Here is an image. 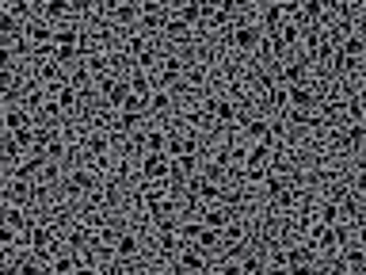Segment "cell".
<instances>
[{
  "instance_id": "91938a15",
  "label": "cell",
  "mask_w": 366,
  "mask_h": 275,
  "mask_svg": "<svg viewBox=\"0 0 366 275\" xmlns=\"http://www.w3.org/2000/svg\"><path fill=\"white\" fill-rule=\"evenodd\" d=\"M4 183H8V180H4V172H0V192H4Z\"/></svg>"
},
{
  "instance_id": "7bdbcfd3",
  "label": "cell",
  "mask_w": 366,
  "mask_h": 275,
  "mask_svg": "<svg viewBox=\"0 0 366 275\" xmlns=\"http://www.w3.org/2000/svg\"><path fill=\"white\" fill-rule=\"evenodd\" d=\"M114 123H119L122 134H130V130H138V126H141V115H134V111H119V119H114Z\"/></svg>"
},
{
  "instance_id": "277c9868",
  "label": "cell",
  "mask_w": 366,
  "mask_h": 275,
  "mask_svg": "<svg viewBox=\"0 0 366 275\" xmlns=\"http://www.w3.org/2000/svg\"><path fill=\"white\" fill-rule=\"evenodd\" d=\"M141 180H168L172 157L168 153H141Z\"/></svg>"
},
{
  "instance_id": "680465c9",
  "label": "cell",
  "mask_w": 366,
  "mask_h": 275,
  "mask_svg": "<svg viewBox=\"0 0 366 275\" xmlns=\"http://www.w3.org/2000/svg\"><path fill=\"white\" fill-rule=\"evenodd\" d=\"M0 134H4V108H0Z\"/></svg>"
},
{
  "instance_id": "f6af8a7d",
  "label": "cell",
  "mask_w": 366,
  "mask_h": 275,
  "mask_svg": "<svg viewBox=\"0 0 366 275\" xmlns=\"http://www.w3.org/2000/svg\"><path fill=\"white\" fill-rule=\"evenodd\" d=\"M8 138L27 153V150H31V142H34V123H31V126H23V130H16V134H8Z\"/></svg>"
},
{
  "instance_id": "11a10c76",
  "label": "cell",
  "mask_w": 366,
  "mask_h": 275,
  "mask_svg": "<svg viewBox=\"0 0 366 275\" xmlns=\"http://www.w3.org/2000/svg\"><path fill=\"white\" fill-rule=\"evenodd\" d=\"M0 245H4V249H12V245H16V230H8V225H0Z\"/></svg>"
},
{
  "instance_id": "74e56055",
  "label": "cell",
  "mask_w": 366,
  "mask_h": 275,
  "mask_svg": "<svg viewBox=\"0 0 366 275\" xmlns=\"http://www.w3.org/2000/svg\"><path fill=\"white\" fill-rule=\"evenodd\" d=\"M156 69H161V73L168 77V81H176V77L183 73V61H179L176 54H168V58H161V61H156Z\"/></svg>"
},
{
  "instance_id": "ffe728a7",
  "label": "cell",
  "mask_w": 366,
  "mask_h": 275,
  "mask_svg": "<svg viewBox=\"0 0 366 275\" xmlns=\"http://www.w3.org/2000/svg\"><path fill=\"white\" fill-rule=\"evenodd\" d=\"M126 81H130V92H134V96H141V100H149V92L156 88V73H145V69L130 73Z\"/></svg>"
},
{
  "instance_id": "83f0119b",
  "label": "cell",
  "mask_w": 366,
  "mask_h": 275,
  "mask_svg": "<svg viewBox=\"0 0 366 275\" xmlns=\"http://www.w3.org/2000/svg\"><path fill=\"white\" fill-rule=\"evenodd\" d=\"M241 126H244V138H248V142H263V138L271 134V123H267V119H252V115H248Z\"/></svg>"
},
{
  "instance_id": "681fc988",
  "label": "cell",
  "mask_w": 366,
  "mask_h": 275,
  "mask_svg": "<svg viewBox=\"0 0 366 275\" xmlns=\"http://www.w3.org/2000/svg\"><path fill=\"white\" fill-rule=\"evenodd\" d=\"M0 69H16V50L0 39Z\"/></svg>"
},
{
  "instance_id": "e0dca14e",
  "label": "cell",
  "mask_w": 366,
  "mask_h": 275,
  "mask_svg": "<svg viewBox=\"0 0 366 275\" xmlns=\"http://www.w3.org/2000/svg\"><path fill=\"white\" fill-rule=\"evenodd\" d=\"M164 19H168V12H164V8H141L138 12V27L145 34H156L164 27Z\"/></svg>"
},
{
  "instance_id": "94428289",
  "label": "cell",
  "mask_w": 366,
  "mask_h": 275,
  "mask_svg": "<svg viewBox=\"0 0 366 275\" xmlns=\"http://www.w3.org/2000/svg\"><path fill=\"white\" fill-rule=\"evenodd\" d=\"M149 275H168V272H149Z\"/></svg>"
},
{
  "instance_id": "d6986e66",
  "label": "cell",
  "mask_w": 366,
  "mask_h": 275,
  "mask_svg": "<svg viewBox=\"0 0 366 275\" xmlns=\"http://www.w3.org/2000/svg\"><path fill=\"white\" fill-rule=\"evenodd\" d=\"M229 222H233V210H229L225 203H214V207H206L203 225H210V230H225Z\"/></svg>"
},
{
  "instance_id": "cb8c5ba5",
  "label": "cell",
  "mask_w": 366,
  "mask_h": 275,
  "mask_svg": "<svg viewBox=\"0 0 366 275\" xmlns=\"http://www.w3.org/2000/svg\"><path fill=\"white\" fill-rule=\"evenodd\" d=\"M69 12H73V0H46V4H42V19H46V23H61Z\"/></svg>"
},
{
  "instance_id": "6125c7cd",
  "label": "cell",
  "mask_w": 366,
  "mask_h": 275,
  "mask_svg": "<svg viewBox=\"0 0 366 275\" xmlns=\"http://www.w3.org/2000/svg\"><path fill=\"white\" fill-rule=\"evenodd\" d=\"M267 275H271V272H267Z\"/></svg>"
},
{
  "instance_id": "ee69618b",
  "label": "cell",
  "mask_w": 366,
  "mask_h": 275,
  "mask_svg": "<svg viewBox=\"0 0 366 275\" xmlns=\"http://www.w3.org/2000/svg\"><path fill=\"white\" fill-rule=\"evenodd\" d=\"M19 275H50V267L42 264V256H31V260L19 264Z\"/></svg>"
},
{
  "instance_id": "1f68e13d",
  "label": "cell",
  "mask_w": 366,
  "mask_h": 275,
  "mask_svg": "<svg viewBox=\"0 0 366 275\" xmlns=\"http://www.w3.org/2000/svg\"><path fill=\"white\" fill-rule=\"evenodd\" d=\"M176 19H183L187 27H195L199 19H203V8H199V0H183V4H176Z\"/></svg>"
},
{
  "instance_id": "7c38bea8",
  "label": "cell",
  "mask_w": 366,
  "mask_h": 275,
  "mask_svg": "<svg viewBox=\"0 0 366 275\" xmlns=\"http://www.w3.org/2000/svg\"><path fill=\"white\" fill-rule=\"evenodd\" d=\"M107 153H111V138H107L103 130H88V134H84V157H88V161H103Z\"/></svg>"
},
{
  "instance_id": "4fadbf2b",
  "label": "cell",
  "mask_w": 366,
  "mask_h": 275,
  "mask_svg": "<svg viewBox=\"0 0 366 275\" xmlns=\"http://www.w3.org/2000/svg\"><path fill=\"white\" fill-rule=\"evenodd\" d=\"M130 96H134V92H130V81H126V77H114V81L103 88V100H107V108H114V111H119L122 103L130 100Z\"/></svg>"
},
{
  "instance_id": "30bf717a",
  "label": "cell",
  "mask_w": 366,
  "mask_h": 275,
  "mask_svg": "<svg viewBox=\"0 0 366 275\" xmlns=\"http://www.w3.org/2000/svg\"><path fill=\"white\" fill-rule=\"evenodd\" d=\"M69 192L73 195H96L99 192V176L92 168H73L69 172Z\"/></svg>"
},
{
  "instance_id": "d4e9b609",
  "label": "cell",
  "mask_w": 366,
  "mask_h": 275,
  "mask_svg": "<svg viewBox=\"0 0 366 275\" xmlns=\"http://www.w3.org/2000/svg\"><path fill=\"white\" fill-rule=\"evenodd\" d=\"M286 23V16H283V4L278 0H271L267 8H263V27L260 31H267V34H278V27Z\"/></svg>"
},
{
  "instance_id": "816d5d0a",
  "label": "cell",
  "mask_w": 366,
  "mask_h": 275,
  "mask_svg": "<svg viewBox=\"0 0 366 275\" xmlns=\"http://www.w3.org/2000/svg\"><path fill=\"white\" fill-rule=\"evenodd\" d=\"M126 0H96V8H99V16H114V12L122 8Z\"/></svg>"
},
{
  "instance_id": "ac0fdd59",
  "label": "cell",
  "mask_w": 366,
  "mask_h": 275,
  "mask_svg": "<svg viewBox=\"0 0 366 275\" xmlns=\"http://www.w3.org/2000/svg\"><path fill=\"white\" fill-rule=\"evenodd\" d=\"M172 103H176V96H172L168 88H153L149 92V100H145V111H153V115H168Z\"/></svg>"
},
{
  "instance_id": "7dc6e473",
  "label": "cell",
  "mask_w": 366,
  "mask_h": 275,
  "mask_svg": "<svg viewBox=\"0 0 366 275\" xmlns=\"http://www.w3.org/2000/svg\"><path fill=\"white\" fill-rule=\"evenodd\" d=\"M199 230H203V222H179L176 225V237H179V241H195Z\"/></svg>"
},
{
  "instance_id": "8fae6325",
  "label": "cell",
  "mask_w": 366,
  "mask_h": 275,
  "mask_svg": "<svg viewBox=\"0 0 366 275\" xmlns=\"http://www.w3.org/2000/svg\"><path fill=\"white\" fill-rule=\"evenodd\" d=\"M309 58H294V61H286L283 69H278V84H305L309 81Z\"/></svg>"
},
{
  "instance_id": "f546056e",
  "label": "cell",
  "mask_w": 366,
  "mask_h": 275,
  "mask_svg": "<svg viewBox=\"0 0 366 275\" xmlns=\"http://www.w3.org/2000/svg\"><path fill=\"white\" fill-rule=\"evenodd\" d=\"M278 42H283V50H290V46H301V27L294 23V19H286L283 27H278V34H275Z\"/></svg>"
},
{
  "instance_id": "d590c367",
  "label": "cell",
  "mask_w": 366,
  "mask_h": 275,
  "mask_svg": "<svg viewBox=\"0 0 366 275\" xmlns=\"http://www.w3.org/2000/svg\"><path fill=\"white\" fill-rule=\"evenodd\" d=\"M343 115H347V123H363V119H366V111H363V96H358V92H355V96H351V100H343Z\"/></svg>"
},
{
  "instance_id": "7a4b0ae2",
  "label": "cell",
  "mask_w": 366,
  "mask_h": 275,
  "mask_svg": "<svg viewBox=\"0 0 366 275\" xmlns=\"http://www.w3.org/2000/svg\"><path fill=\"white\" fill-rule=\"evenodd\" d=\"M263 187H267V203H271V210H286V207L294 203V187H290V180H283V176L271 172L267 180H263Z\"/></svg>"
},
{
  "instance_id": "db71d44e",
  "label": "cell",
  "mask_w": 366,
  "mask_h": 275,
  "mask_svg": "<svg viewBox=\"0 0 366 275\" xmlns=\"http://www.w3.org/2000/svg\"><path fill=\"white\" fill-rule=\"evenodd\" d=\"M313 267H317V264H286L283 272L286 275H313Z\"/></svg>"
},
{
  "instance_id": "bcb514c9",
  "label": "cell",
  "mask_w": 366,
  "mask_h": 275,
  "mask_svg": "<svg viewBox=\"0 0 366 275\" xmlns=\"http://www.w3.org/2000/svg\"><path fill=\"white\" fill-rule=\"evenodd\" d=\"M267 103H271L275 111H286V108H290V103H286V84H275V88L267 92Z\"/></svg>"
},
{
  "instance_id": "f35d334b",
  "label": "cell",
  "mask_w": 366,
  "mask_h": 275,
  "mask_svg": "<svg viewBox=\"0 0 366 275\" xmlns=\"http://www.w3.org/2000/svg\"><path fill=\"white\" fill-rule=\"evenodd\" d=\"M73 272H77V256H61L57 252L54 264H50V275H73Z\"/></svg>"
},
{
  "instance_id": "4316f807",
  "label": "cell",
  "mask_w": 366,
  "mask_h": 275,
  "mask_svg": "<svg viewBox=\"0 0 366 275\" xmlns=\"http://www.w3.org/2000/svg\"><path fill=\"white\" fill-rule=\"evenodd\" d=\"M164 195H168V180H145V187L138 192V203H141V207H149V203L164 199Z\"/></svg>"
},
{
  "instance_id": "836d02e7",
  "label": "cell",
  "mask_w": 366,
  "mask_h": 275,
  "mask_svg": "<svg viewBox=\"0 0 366 275\" xmlns=\"http://www.w3.org/2000/svg\"><path fill=\"white\" fill-rule=\"evenodd\" d=\"M164 142H168V130H145L141 134V150L145 153H164Z\"/></svg>"
},
{
  "instance_id": "60d3db41",
  "label": "cell",
  "mask_w": 366,
  "mask_h": 275,
  "mask_svg": "<svg viewBox=\"0 0 366 275\" xmlns=\"http://www.w3.org/2000/svg\"><path fill=\"white\" fill-rule=\"evenodd\" d=\"M54 61L65 69V65H73V61H81V50H77V46H54Z\"/></svg>"
},
{
  "instance_id": "6f0895ef",
  "label": "cell",
  "mask_w": 366,
  "mask_h": 275,
  "mask_svg": "<svg viewBox=\"0 0 366 275\" xmlns=\"http://www.w3.org/2000/svg\"><path fill=\"white\" fill-rule=\"evenodd\" d=\"M199 275H221V272H218V264L210 260V267H206V272H199Z\"/></svg>"
},
{
  "instance_id": "4dcf8cb0",
  "label": "cell",
  "mask_w": 366,
  "mask_h": 275,
  "mask_svg": "<svg viewBox=\"0 0 366 275\" xmlns=\"http://www.w3.org/2000/svg\"><path fill=\"white\" fill-rule=\"evenodd\" d=\"M145 214H149V222H164V218H172V214H176V203H172V199H156V203H149V207H145Z\"/></svg>"
},
{
  "instance_id": "6da1fadb",
  "label": "cell",
  "mask_w": 366,
  "mask_h": 275,
  "mask_svg": "<svg viewBox=\"0 0 366 275\" xmlns=\"http://www.w3.org/2000/svg\"><path fill=\"white\" fill-rule=\"evenodd\" d=\"M260 42H263V31H260V23H233V34H229V46H236L241 54H252V50H260Z\"/></svg>"
},
{
  "instance_id": "9f6ffc18",
  "label": "cell",
  "mask_w": 366,
  "mask_h": 275,
  "mask_svg": "<svg viewBox=\"0 0 366 275\" xmlns=\"http://www.w3.org/2000/svg\"><path fill=\"white\" fill-rule=\"evenodd\" d=\"M8 256H12V249H4V245H0V272L8 267Z\"/></svg>"
},
{
  "instance_id": "f5cc1de1",
  "label": "cell",
  "mask_w": 366,
  "mask_h": 275,
  "mask_svg": "<svg viewBox=\"0 0 366 275\" xmlns=\"http://www.w3.org/2000/svg\"><path fill=\"white\" fill-rule=\"evenodd\" d=\"M119 111H134V115H145V100H141V96H130V100L122 103Z\"/></svg>"
},
{
  "instance_id": "9a60e30c",
  "label": "cell",
  "mask_w": 366,
  "mask_h": 275,
  "mask_svg": "<svg viewBox=\"0 0 366 275\" xmlns=\"http://www.w3.org/2000/svg\"><path fill=\"white\" fill-rule=\"evenodd\" d=\"M244 165H267V168H275L278 157H275V150H267L263 142H256V145H248V150H244Z\"/></svg>"
},
{
  "instance_id": "8d00e7d4",
  "label": "cell",
  "mask_w": 366,
  "mask_h": 275,
  "mask_svg": "<svg viewBox=\"0 0 366 275\" xmlns=\"http://www.w3.org/2000/svg\"><path fill=\"white\" fill-rule=\"evenodd\" d=\"M134 58H138V69H156V61H161V50H156V46H141L138 54H134Z\"/></svg>"
},
{
  "instance_id": "f907efd6",
  "label": "cell",
  "mask_w": 366,
  "mask_h": 275,
  "mask_svg": "<svg viewBox=\"0 0 366 275\" xmlns=\"http://www.w3.org/2000/svg\"><path fill=\"white\" fill-rule=\"evenodd\" d=\"M84 61H88V73H107V58H103V54H88V58H84Z\"/></svg>"
},
{
  "instance_id": "8992f818",
  "label": "cell",
  "mask_w": 366,
  "mask_h": 275,
  "mask_svg": "<svg viewBox=\"0 0 366 275\" xmlns=\"http://www.w3.org/2000/svg\"><path fill=\"white\" fill-rule=\"evenodd\" d=\"M286 103L298 111H313L317 108V92H313V84H286Z\"/></svg>"
},
{
  "instance_id": "52a82bcc",
  "label": "cell",
  "mask_w": 366,
  "mask_h": 275,
  "mask_svg": "<svg viewBox=\"0 0 366 275\" xmlns=\"http://www.w3.org/2000/svg\"><path fill=\"white\" fill-rule=\"evenodd\" d=\"M0 225H8V230H23V225H31V218H27V210L19 207V203H8L4 199V192H0Z\"/></svg>"
},
{
  "instance_id": "d6a6232c",
  "label": "cell",
  "mask_w": 366,
  "mask_h": 275,
  "mask_svg": "<svg viewBox=\"0 0 366 275\" xmlns=\"http://www.w3.org/2000/svg\"><path fill=\"white\" fill-rule=\"evenodd\" d=\"M77 42H81V27H73V23L54 27V46H77Z\"/></svg>"
},
{
  "instance_id": "2e32d148",
  "label": "cell",
  "mask_w": 366,
  "mask_h": 275,
  "mask_svg": "<svg viewBox=\"0 0 366 275\" xmlns=\"http://www.w3.org/2000/svg\"><path fill=\"white\" fill-rule=\"evenodd\" d=\"M42 153H46L50 165H61V161H69V142L61 138V130L50 134V142H46V150H42Z\"/></svg>"
},
{
  "instance_id": "5b68a950",
  "label": "cell",
  "mask_w": 366,
  "mask_h": 275,
  "mask_svg": "<svg viewBox=\"0 0 366 275\" xmlns=\"http://www.w3.org/2000/svg\"><path fill=\"white\" fill-rule=\"evenodd\" d=\"M23 42L31 46V50H39V46H50L54 42V23H46V19H27L23 23Z\"/></svg>"
},
{
  "instance_id": "5bb4252c",
  "label": "cell",
  "mask_w": 366,
  "mask_h": 275,
  "mask_svg": "<svg viewBox=\"0 0 366 275\" xmlns=\"http://www.w3.org/2000/svg\"><path fill=\"white\" fill-rule=\"evenodd\" d=\"M34 119H31V111L19 103V108H4V134H16V130H23V126H31Z\"/></svg>"
},
{
  "instance_id": "b9f144b4",
  "label": "cell",
  "mask_w": 366,
  "mask_h": 275,
  "mask_svg": "<svg viewBox=\"0 0 366 275\" xmlns=\"http://www.w3.org/2000/svg\"><path fill=\"white\" fill-rule=\"evenodd\" d=\"M271 176L267 165H244V183H263Z\"/></svg>"
},
{
  "instance_id": "c3c4849f",
  "label": "cell",
  "mask_w": 366,
  "mask_h": 275,
  "mask_svg": "<svg viewBox=\"0 0 366 275\" xmlns=\"http://www.w3.org/2000/svg\"><path fill=\"white\" fill-rule=\"evenodd\" d=\"M114 23H119V27H122V23H138V8H134L130 0H126L119 12H114Z\"/></svg>"
},
{
  "instance_id": "7402d4cb",
  "label": "cell",
  "mask_w": 366,
  "mask_h": 275,
  "mask_svg": "<svg viewBox=\"0 0 366 275\" xmlns=\"http://www.w3.org/2000/svg\"><path fill=\"white\" fill-rule=\"evenodd\" d=\"M191 245H195L203 256H210V252H221V237H218V230H210V225H203V230H199V237H195Z\"/></svg>"
},
{
  "instance_id": "f1b7e54d",
  "label": "cell",
  "mask_w": 366,
  "mask_h": 275,
  "mask_svg": "<svg viewBox=\"0 0 366 275\" xmlns=\"http://www.w3.org/2000/svg\"><path fill=\"white\" fill-rule=\"evenodd\" d=\"M317 222H321V225H340V222H343V214H340V203H336V199L317 203Z\"/></svg>"
},
{
  "instance_id": "484cf974",
  "label": "cell",
  "mask_w": 366,
  "mask_h": 275,
  "mask_svg": "<svg viewBox=\"0 0 366 275\" xmlns=\"http://www.w3.org/2000/svg\"><path fill=\"white\" fill-rule=\"evenodd\" d=\"M161 34H164L168 42H187V39H191V27L183 23V19L168 16V19H164V27H161Z\"/></svg>"
},
{
  "instance_id": "ba28073f",
  "label": "cell",
  "mask_w": 366,
  "mask_h": 275,
  "mask_svg": "<svg viewBox=\"0 0 366 275\" xmlns=\"http://www.w3.org/2000/svg\"><path fill=\"white\" fill-rule=\"evenodd\" d=\"M206 115H210L214 126H233L236 115H241V108H236L233 100H210L206 103Z\"/></svg>"
},
{
  "instance_id": "603a6c76",
  "label": "cell",
  "mask_w": 366,
  "mask_h": 275,
  "mask_svg": "<svg viewBox=\"0 0 366 275\" xmlns=\"http://www.w3.org/2000/svg\"><path fill=\"white\" fill-rule=\"evenodd\" d=\"M366 145V123H347V134H343V150H351L358 157Z\"/></svg>"
},
{
  "instance_id": "44dd1931",
  "label": "cell",
  "mask_w": 366,
  "mask_h": 275,
  "mask_svg": "<svg viewBox=\"0 0 366 275\" xmlns=\"http://www.w3.org/2000/svg\"><path fill=\"white\" fill-rule=\"evenodd\" d=\"M0 39L8 42H16V39H23V19H16L12 12H0Z\"/></svg>"
},
{
  "instance_id": "3957f363",
  "label": "cell",
  "mask_w": 366,
  "mask_h": 275,
  "mask_svg": "<svg viewBox=\"0 0 366 275\" xmlns=\"http://www.w3.org/2000/svg\"><path fill=\"white\" fill-rule=\"evenodd\" d=\"M168 157H183V153H199V134L195 130H172L168 142H164Z\"/></svg>"
},
{
  "instance_id": "e575fe53",
  "label": "cell",
  "mask_w": 366,
  "mask_h": 275,
  "mask_svg": "<svg viewBox=\"0 0 366 275\" xmlns=\"http://www.w3.org/2000/svg\"><path fill=\"white\" fill-rule=\"evenodd\" d=\"M271 267H267V260L260 256V252H248V256L241 260V275H267Z\"/></svg>"
},
{
  "instance_id": "ab89813d",
  "label": "cell",
  "mask_w": 366,
  "mask_h": 275,
  "mask_svg": "<svg viewBox=\"0 0 366 275\" xmlns=\"http://www.w3.org/2000/svg\"><path fill=\"white\" fill-rule=\"evenodd\" d=\"M119 225H99V234H96V245L99 249H114V241H119Z\"/></svg>"
},
{
  "instance_id": "9c48e42d",
  "label": "cell",
  "mask_w": 366,
  "mask_h": 275,
  "mask_svg": "<svg viewBox=\"0 0 366 275\" xmlns=\"http://www.w3.org/2000/svg\"><path fill=\"white\" fill-rule=\"evenodd\" d=\"M111 252L122 260V264H134V260L141 256V237H138V234H130V230H122V234H119V241H114V249H111Z\"/></svg>"
}]
</instances>
